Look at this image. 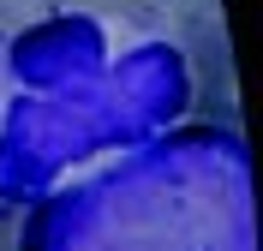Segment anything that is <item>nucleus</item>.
Wrapping results in <instances>:
<instances>
[{
    "mask_svg": "<svg viewBox=\"0 0 263 251\" xmlns=\"http://www.w3.org/2000/svg\"><path fill=\"white\" fill-rule=\"evenodd\" d=\"M54 6H78V12H102V18H132V24H167V12L180 0H54Z\"/></svg>",
    "mask_w": 263,
    "mask_h": 251,
    "instance_id": "f257e3e1",
    "label": "nucleus"
},
{
    "mask_svg": "<svg viewBox=\"0 0 263 251\" xmlns=\"http://www.w3.org/2000/svg\"><path fill=\"white\" fill-rule=\"evenodd\" d=\"M42 18H54V0H0V48L18 42L24 30H36Z\"/></svg>",
    "mask_w": 263,
    "mask_h": 251,
    "instance_id": "f03ea898",
    "label": "nucleus"
},
{
    "mask_svg": "<svg viewBox=\"0 0 263 251\" xmlns=\"http://www.w3.org/2000/svg\"><path fill=\"white\" fill-rule=\"evenodd\" d=\"M6 239H12V227H6V216H0V251H6Z\"/></svg>",
    "mask_w": 263,
    "mask_h": 251,
    "instance_id": "7ed1b4c3",
    "label": "nucleus"
}]
</instances>
